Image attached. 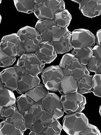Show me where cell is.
<instances>
[{
  "instance_id": "30bf717a",
  "label": "cell",
  "mask_w": 101,
  "mask_h": 135,
  "mask_svg": "<svg viewBox=\"0 0 101 135\" xmlns=\"http://www.w3.org/2000/svg\"><path fill=\"white\" fill-rule=\"evenodd\" d=\"M42 102L44 110L52 114L55 119H59L64 115V112L61 99L56 94L48 93Z\"/></svg>"
},
{
  "instance_id": "ac0fdd59",
  "label": "cell",
  "mask_w": 101,
  "mask_h": 135,
  "mask_svg": "<svg viewBox=\"0 0 101 135\" xmlns=\"http://www.w3.org/2000/svg\"><path fill=\"white\" fill-rule=\"evenodd\" d=\"M78 81L70 75L64 76L61 81L59 91L62 95L76 92L77 91Z\"/></svg>"
},
{
  "instance_id": "7c38bea8",
  "label": "cell",
  "mask_w": 101,
  "mask_h": 135,
  "mask_svg": "<svg viewBox=\"0 0 101 135\" xmlns=\"http://www.w3.org/2000/svg\"><path fill=\"white\" fill-rule=\"evenodd\" d=\"M34 54L45 64L52 62L57 56V52L51 42L49 41L41 43Z\"/></svg>"
},
{
  "instance_id": "f546056e",
  "label": "cell",
  "mask_w": 101,
  "mask_h": 135,
  "mask_svg": "<svg viewBox=\"0 0 101 135\" xmlns=\"http://www.w3.org/2000/svg\"><path fill=\"white\" fill-rule=\"evenodd\" d=\"M16 61V57L11 56L0 49V67L8 68L12 66Z\"/></svg>"
},
{
  "instance_id": "d4e9b609",
  "label": "cell",
  "mask_w": 101,
  "mask_h": 135,
  "mask_svg": "<svg viewBox=\"0 0 101 135\" xmlns=\"http://www.w3.org/2000/svg\"><path fill=\"white\" fill-rule=\"evenodd\" d=\"M48 90L46 86L40 84L35 88L28 91L26 94L34 100L36 102L41 101L48 93Z\"/></svg>"
},
{
  "instance_id": "d6986e66",
  "label": "cell",
  "mask_w": 101,
  "mask_h": 135,
  "mask_svg": "<svg viewBox=\"0 0 101 135\" xmlns=\"http://www.w3.org/2000/svg\"><path fill=\"white\" fill-rule=\"evenodd\" d=\"M72 33L69 31L58 42H51L57 54H63L68 52L73 48L72 43Z\"/></svg>"
},
{
  "instance_id": "8d00e7d4",
  "label": "cell",
  "mask_w": 101,
  "mask_h": 135,
  "mask_svg": "<svg viewBox=\"0 0 101 135\" xmlns=\"http://www.w3.org/2000/svg\"><path fill=\"white\" fill-rule=\"evenodd\" d=\"M96 42L98 46H101V29L97 32L96 36Z\"/></svg>"
},
{
  "instance_id": "44dd1931",
  "label": "cell",
  "mask_w": 101,
  "mask_h": 135,
  "mask_svg": "<svg viewBox=\"0 0 101 135\" xmlns=\"http://www.w3.org/2000/svg\"><path fill=\"white\" fill-rule=\"evenodd\" d=\"M93 48L87 47L81 50L74 49L72 52V54L79 61L82 65L86 66L92 57Z\"/></svg>"
},
{
  "instance_id": "8992f818",
  "label": "cell",
  "mask_w": 101,
  "mask_h": 135,
  "mask_svg": "<svg viewBox=\"0 0 101 135\" xmlns=\"http://www.w3.org/2000/svg\"><path fill=\"white\" fill-rule=\"evenodd\" d=\"M64 76L63 69L59 66H51L43 70V83L47 89L52 91H59L61 81Z\"/></svg>"
},
{
  "instance_id": "f35d334b",
  "label": "cell",
  "mask_w": 101,
  "mask_h": 135,
  "mask_svg": "<svg viewBox=\"0 0 101 135\" xmlns=\"http://www.w3.org/2000/svg\"><path fill=\"white\" fill-rule=\"evenodd\" d=\"M81 1V0H80H80H75V1H72L75 2V3H77L79 4Z\"/></svg>"
},
{
  "instance_id": "603a6c76",
  "label": "cell",
  "mask_w": 101,
  "mask_h": 135,
  "mask_svg": "<svg viewBox=\"0 0 101 135\" xmlns=\"http://www.w3.org/2000/svg\"><path fill=\"white\" fill-rule=\"evenodd\" d=\"M14 4L18 12L30 14L35 9V0H14Z\"/></svg>"
},
{
  "instance_id": "9a60e30c",
  "label": "cell",
  "mask_w": 101,
  "mask_h": 135,
  "mask_svg": "<svg viewBox=\"0 0 101 135\" xmlns=\"http://www.w3.org/2000/svg\"><path fill=\"white\" fill-rule=\"evenodd\" d=\"M45 111L42 105L41 100L37 102H35L28 110L25 112L24 116L25 119L27 129H30L38 119L40 116Z\"/></svg>"
},
{
  "instance_id": "d590c367",
  "label": "cell",
  "mask_w": 101,
  "mask_h": 135,
  "mask_svg": "<svg viewBox=\"0 0 101 135\" xmlns=\"http://www.w3.org/2000/svg\"><path fill=\"white\" fill-rule=\"evenodd\" d=\"M93 56L96 57L101 62V46H95L93 48Z\"/></svg>"
},
{
  "instance_id": "f1b7e54d",
  "label": "cell",
  "mask_w": 101,
  "mask_h": 135,
  "mask_svg": "<svg viewBox=\"0 0 101 135\" xmlns=\"http://www.w3.org/2000/svg\"><path fill=\"white\" fill-rule=\"evenodd\" d=\"M63 127L59 121L56 119L53 122L47 125L43 131L44 135H59L61 134Z\"/></svg>"
},
{
  "instance_id": "4fadbf2b",
  "label": "cell",
  "mask_w": 101,
  "mask_h": 135,
  "mask_svg": "<svg viewBox=\"0 0 101 135\" xmlns=\"http://www.w3.org/2000/svg\"><path fill=\"white\" fill-rule=\"evenodd\" d=\"M19 76L14 67L8 68L0 73V79L4 87L12 90H16Z\"/></svg>"
},
{
  "instance_id": "83f0119b",
  "label": "cell",
  "mask_w": 101,
  "mask_h": 135,
  "mask_svg": "<svg viewBox=\"0 0 101 135\" xmlns=\"http://www.w3.org/2000/svg\"><path fill=\"white\" fill-rule=\"evenodd\" d=\"M24 132L4 120L0 123V135H23Z\"/></svg>"
},
{
  "instance_id": "6da1fadb",
  "label": "cell",
  "mask_w": 101,
  "mask_h": 135,
  "mask_svg": "<svg viewBox=\"0 0 101 135\" xmlns=\"http://www.w3.org/2000/svg\"><path fill=\"white\" fill-rule=\"evenodd\" d=\"M44 65L34 53H26L19 59L14 68L19 77L29 74L36 76L43 72Z\"/></svg>"
},
{
  "instance_id": "4316f807",
  "label": "cell",
  "mask_w": 101,
  "mask_h": 135,
  "mask_svg": "<svg viewBox=\"0 0 101 135\" xmlns=\"http://www.w3.org/2000/svg\"><path fill=\"white\" fill-rule=\"evenodd\" d=\"M92 75H87L78 81L77 92L81 94L92 92Z\"/></svg>"
},
{
  "instance_id": "836d02e7",
  "label": "cell",
  "mask_w": 101,
  "mask_h": 135,
  "mask_svg": "<svg viewBox=\"0 0 101 135\" xmlns=\"http://www.w3.org/2000/svg\"><path fill=\"white\" fill-rule=\"evenodd\" d=\"M101 62L98 59L93 56L91 60L87 64V68L89 71L95 72L100 67Z\"/></svg>"
},
{
  "instance_id": "ba28073f",
  "label": "cell",
  "mask_w": 101,
  "mask_h": 135,
  "mask_svg": "<svg viewBox=\"0 0 101 135\" xmlns=\"http://www.w3.org/2000/svg\"><path fill=\"white\" fill-rule=\"evenodd\" d=\"M60 99L63 110L67 114L81 112L86 104V98L77 92L62 95Z\"/></svg>"
},
{
  "instance_id": "8fae6325",
  "label": "cell",
  "mask_w": 101,
  "mask_h": 135,
  "mask_svg": "<svg viewBox=\"0 0 101 135\" xmlns=\"http://www.w3.org/2000/svg\"><path fill=\"white\" fill-rule=\"evenodd\" d=\"M35 28L38 31L43 41H51L54 35L61 29L54 23L53 20H38Z\"/></svg>"
},
{
  "instance_id": "74e56055",
  "label": "cell",
  "mask_w": 101,
  "mask_h": 135,
  "mask_svg": "<svg viewBox=\"0 0 101 135\" xmlns=\"http://www.w3.org/2000/svg\"><path fill=\"white\" fill-rule=\"evenodd\" d=\"M95 74L101 75V65L100 67L97 69V71L95 72Z\"/></svg>"
},
{
  "instance_id": "1f68e13d",
  "label": "cell",
  "mask_w": 101,
  "mask_h": 135,
  "mask_svg": "<svg viewBox=\"0 0 101 135\" xmlns=\"http://www.w3.org/2000/svg\"><path fill=\"white\" fill-rule=\"evenodd\" d=\"M17 109L16 104L8 106L0 105V118L1 119H6L9 117Z\"/></svg>"
},
{
  "instance_id": "52a82bcc",
  "label": "cell",
  "mask_w": 101,
  "mask_h": 135,
  "mask_svg": "<svg viewBox=\"0 0 101 135\" xmlns=\"http://www.w3.org/2000/svg\"><path fill=\"white\" fill-rule=\"evenodd\" d=\"M0 49L12 56H21L26 53V50L20 37L17 33L6 35L0 43Z\"/></svg>"
},
{
  "instance_id": "9c48e42d",
  "label": "cell",
  "mask_w": 101,
  "mask_h": 135,
  "mask_svg": "<svg viewBox=\"0 0 101 135\" xmlns=\"http://www.w3.org/2000/svg\"><path fill=\"white\" fill-rule=\"evenodd\" d=\"M95 40V35L87 29H75L72 32V43L74 49L81 50L87 47H93Z\"/></svg>"
},
{
  "instance_id": "7402d4cb",
  "label": "cell",
  "mask_w": 101,
  "mask_h": 135,
  "mask_svg": "<svg viewBox=\"0 0 101 135\" xmlns=\"http://www.w3.org/2000/svg\"><path fill=\"white\" fill-rule=\"evenodd\" d=\"M72 19L71 15L67 9H64L55 14L53 20L56 25L60 28H67Z\"/></svg>"
},
{
  "instance_id": "5b68a950",
  "label": "cell",
  "mask_w": 101,
  "mask_h": 135,
  "mask_svg": "<svg viewBox=\"0 0 101 135\" xmlns=\"http://www.w3.org/2000/svg\"><path fill=\"white\" fill-rule=\"evenodd\" d=\"M17 34L23 43L26 53H34L39 44L43 41L38 31L29 26H25L19 30Z\"/></svg>"
},
{
  "instance_id": "d6a6232c",
  "label": "cell",
  "mask_w": 101,
  "mask_h": 135,
  "mask_svg": "<svg viewBox=\"0 0 101 135\" xmlns=\"http://www.w3.org/2000/svg\"><path fill=\"white\" fill-rule=\"evenodd\" d=\"M80 135H101L98 128L91 124H88L85 129L80 133Z\"/></svg>"
},
{
  "instance_id": "e575fe53",
  "label": "cell",
  "mask_w": 101,
  "mask_h": 135,
  "mask_svg": "<svg viewBox=\"0 0 101 135\" xmlns=\"http://www.w3.org/2000/svg\"><path fill=\"white\" fill-rule=\"evenodd\" d=\"M69 32V30L67 28H61L58 33L53 36L52 41L50 42H58Z\"/></svg>"
},
{
  "instance_id": "4dcf8cb0",
  "label": "cell",
  "mask_w": 101,
  "mask_h": 135,
  "mask_svg": "<svg viewBox=\"0 0 101 135\" xmlns=\"http://www.w3.org/2000/svg\"><path fill=\"white\" fill-rule=\"evenodd\" d=\"M92 92L95 95L101 98V75L95 74L93 75Z\"/></svg>"
},
{
  "instance_id": "5bb4252c",
  "label": "cell",
  "mask_w": 101,
  "mask_h": 135,
  "mask_svg": "<svg viewBox=\"0 0 101 135\" xmlns=\"http://www.w3.org/2000/svg\"><path fill=\"white\" fill-rule=\"evenodd\" d=\"M79 9L86 17L93 18L101 15V0H81Z\"/></svg>"
},
{
  "instance_id": "ffe728a7",
  "label": "cell",
  "mask_w": 101,
  "mask_h": 135,
  "mask_svg": "<svg viewBox=\"0 0 101 135\" xmlns=\"http://www.w3.org/2000/svg\"><path fill=\"white\" fill-rule=\"evenodd\" d=\"M16 100L12 90L4 87L0 82V105L8 106L16 104Z\"/></svg>"
},
{
  "instance_id": "e0dca14e",
  "label": "cell",
  "mask_w": 101,
  "mask_h": 135,
  "mask_svg": "<svg viewBox=\"0 0 101 135\" xmlns=\"http://www.w3.org/2000/svg\"><path fill=\"white\" fill-rule=\"evenodd\" d=\"M55 120L52 114L45 111L40 116L36 123L30 128V131L36 132L41 135H44L43 132L47 125L53 122Z\"/></svg>"
},
{
  "instance_id": "277c9868",
  "label": "cell",
  "mask_w": 101,
  "mask_h": 135,
  "mask_svg": "<svg viewBox=\"0 0 101 135\" xmlns=\"http://www.w3.org/2000/svg\"><path fill=\"white\" fill-rule=\"evenodd\" d=\"M89 124V120L83 113L80 112L68 114L63 120V129L70 135H79Z\"/></svg>"
},
{
  "instance_id": "2e32d148",
  "label": "cell",
  "mask_w": 101,
  "mask_h": 135,
  "mask_svg": "<svg viewBox=\"0 0 101 135\" xmlns=\"http://www.w3.org/2000/svg\"><path fill=\"white\" fill-rule=\"evenodd\" d=\"M40 82V79L37 75L34 76L29 74L20 76L17 91L18 93L24 94L38 86Z\"/></svg>"
},
{
  "instance_id": "484cf974",
  "label": "cell",
  "mask_w": 101,
  "mask_h": 135,
  "mask_svg": "<svg viewBox=\"0 0 101 135\" xmlns=\"http://www.w3.org/2000/svg\"><path fill=\"white\" fill-rule=\"evenodd\" d=\"M36 102L26 94H22L16 99L17 108L19 111L23 114L27 111Z\"/></svg>"
},
{
  "instance_id": "ab89813d",
  "label": "cell",
  "mask_w": 101,
  "mask_h": 135,
  "mask_svg": "<svg viewBox=\"0 0 101 135\" xmlns=\"http://www.w3.org/2000/svg\"><path fill=\"white\" fill-rule=\"evenodd\" d=\"M99 113L101 117V106H100V108H99Z\"/></svg>"
},
{
  "instance_id": "cb8c5ba5",
  "label": "cell",
  "mask_w": 101,
  "mask_h": 135,
  "mask_svg": "<svg viewBox=\"0 0 101 135\" xmlns=\"http://www.w3.org/2000/svg\"><path fill=\"white\" fill-rule=\"evenodd\" d=\"M5 120L10 123L12 124L24 132L27 129L25 119L24 115L22 114L18 109L9 117Z\"/></svg>"
},
{
  "instance_id": "7a4b0ae2",
  "label": "cell",
  "mask_w": 101,
  "mask_h": 135,
  "mask_svg": "<svg viewBox=\"0 0 101 135\" xmlns=\"http://www.w3.org/2000/svg\"><path fill=\"white\" fill-rule=\"evenodd\" d=\"M34 15L38 19L53 20L55 14L65 9L62 0H35Z\"/></svg>"
},
{
  "instance_id": "3957f363",
  "label": "cell",
  "mask_w": 101,
  "mask_h": 135,
  "mask_svg": "<svg viewBox=\"0 0 101 135\" xmlns=\"http://www.w3.org/2000/svg\"><path fill=\"white\" fill-rule=\"evenodd\" d=\"M59 66L63 69L64 76L70 75L78 81L83 77L90 75L86 66L83 65L72 54H67L62 57Z\"/></svg>"
}]
</instances>
